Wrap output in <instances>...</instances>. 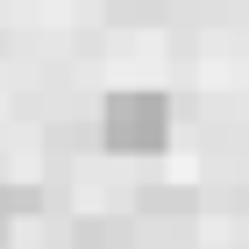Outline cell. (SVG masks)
Returning <instances> with one entry per match:
<instances>
[{
    "label": "cell",
    "instance_id": "6da1fadb",
    "mask_svg": "<svg viewBox=\"0 0 249 249\" xmlns=\"http://www.w3.org/2000/svg\"><path fill=\"white\" fill-rule=\"evenodd\" d=\"M178 128L171 93H150V86H121V93L100 100V142L114 157H157Z\"/></svg>",
    "mask_w": 249,
    "mask_h": 249
},
{
    "label": "cell",
    "instance_id": "7a4b0ae2",
    "mask_svg": "<svg viewBox=\"0 0 249 249\" xmlns=\"http://www.w3.org/2000/svg\"><path fill=\"white\" fill-rule=\"evenodd\" d=\"M135 207H142V213H185V207H192V192L171 185V178H150V185L135 192Z\"/></svg>",
    "mask_w": 249,
    "mask_h": 249
},
{
    "label": "cell",
    "instance_id": "3957f363",
    "mask_svg": "<svg viewBox=\"0 0 249 249\" xmlns=\"http://www.w3.org/2000/svg\"><path fill=\"white\" fill-rule=\"evenodd\" d=\"M71 249H128V228H121V221H86Z\"/></svg>",
    "mask_w": 249,
    "mask_h": 249
}]
</instances>
